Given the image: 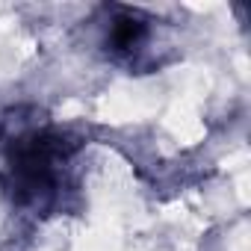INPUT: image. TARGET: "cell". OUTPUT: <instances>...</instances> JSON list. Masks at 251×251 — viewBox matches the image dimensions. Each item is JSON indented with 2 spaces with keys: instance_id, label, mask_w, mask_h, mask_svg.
<instances>
[{
  "instance_id": "6da1fadb",
  "label": "cell",
  "mask_w": 251,
  "mask_h": 251,
  "mask_svg": "<svg viewBox=\"0 0 251 251\" xmlns=\"http://www.w3.org/2000/svg\"><path fill=\"white\" fill-rule=\"evenodd\" d=\"M68 157V142L59 133H30L12 145L9 172L12 195L24 207L45 210L56 198L59 166Z\"/></svg>"
},
{
  "instance_id": "7a4b0ae2",
  "label": "cell",
  "mask_w": 251,
  "mask_h": 251,
  "mask_svg": "<svg viewBox=\"0 0 251 251\" xmlns=\"http://www.w3.org/2000/svg\"><path fill=\"white\" fill-rule=\"evenodd\" d=\"M145 39H148V21L139 12L118 9V15L112 18V27H109V39H106L109 50L115 56H133Z\"/></svg>"
}]
</instances>
